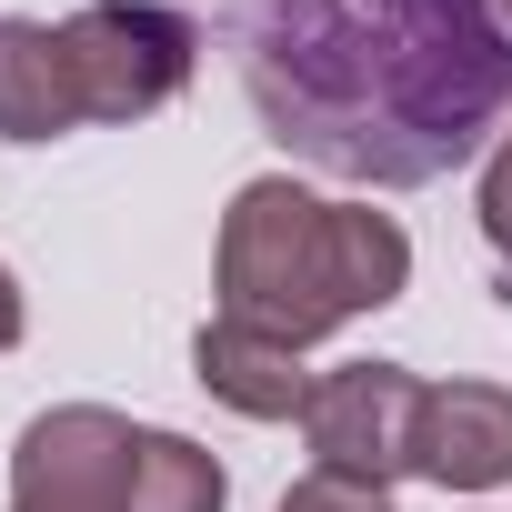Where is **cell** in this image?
Instances as JSON below:
<instances>
[{
  "label": "cell",
  "mask_w": 512,
  "mask_h": 512,
  "mask_svg": "<svg viewBox=\"0 0 512 512\" xmlns=\"http://www.w3.org/2000/svg\"><path fill=\"white\" fill-rule=\"evenodd\" d=\"M262 131L362 191H422L512 131L502 0H221Z\"/></svg>",
  "instance_id": "obj_1"
},
{
  "label": "cell",
  "mask_w": 512,
  "mask_h": 512,
  "mask_svg": "<svg viewBox=\"0 0 512 512\" xmlns=\"http://www.w3.org/2000/svg\"><path fill=\"white\" fill-rule=\"evenodd\" d=\"M211 282H221V322H251L292 352H312L322 332L402 302L412 282V231L372 201H322L292 171L241 181L221 211V251H211Z\"/></svg>",
  "instance_id": "obj_2"
},
{
  "label": "cell",
  "mask_w": 512,
  "mask_h": 512,
  "mask_svg": "<svg viewBox=\"0 0 512 512\" xmlns=\"http://www.w3.org/2000/svg\"><path fill=\"white\" fill-rule=\"evenodd\" d=\"M71 41V81H81V121H151L161 101H181L191 61H201V21L171 0H91L61 21Z\"/></svg>",
  "instance_id": "obj_3"
},
{
  "label": "cell",
  "mask_w": 512,
  "mask_h": 512,
  "mask_svg": "<svg viewBox=\"0 0 512 512\" xmlns=\"http://www.w3.org/2000/svg\"><path fill=\"white\" fill-rule=\"evenodd\" d=\"M422 402H432V382H412L402 362H342V372H322L312 402H302L312 472L392 492L402 472H422Z\"/></svg>",
  "instance_id": "obj_4"
},
{
  "label": "cell",
  "mask_w": 512,
  "mask_h": 512,
  "mask_svg": "<svg viewBox=\"0 0 512 512\" xmlns=\"http://www.w3.org/2000/svg\"><path fill=\"white\" fill-rule=\"evenodd\" d=\"M131 452L141 422L111 402H61L11 452V512H131Z\"/></svg>",
  "instance_id": "obj_5"
},
{
  "label": "cell",
  "mask_w": 512,
  "mask_h": 512,
  "mask_svg": "<svg viewBox=\"0 0 512 512\" xmlns=\"http://www.w3.org/2000/svg\"><path fill=\"white\" fill-rule=\"evenodd\" d=\"M422 482H442V492H502L512 482V392L502 382H432Z\"/></svg>",
  "instance_id": "obj_6"
},
{
  "label": "cell",
  "mask_w": 512,
  "mask_h": 512,
  "mask_svg": "<svg viewBox=\"0 0 512 512\" xmlns=\"http://www.w3.org/2000/svg\"><path fill=\"white\" fill-rule=\"evenodd\" d=\"M191 382L211 392V402H231L241 422H302V402H312V372H302V352L292 342H272V332H251V322H201V342H191Z\"/></svg>",
  "instance_id": "obj_7"
},
{
  "label": "cell",
  "mask_w": 512,
  "mask_h": 512,
  "mask_svg": "<svg viewBox=\"0 0 512 512\" xmlns=\"http://www.w3.org/2000/svg\"><path fill=\"white\" fill-rule=\"evenodd\" d=\"M81 131V81L61 21H0V141H61Z\"/></svg>",
  "instance_id": "obj_8"
},
{
  "label": "cell",
  "mask_w": 512,
  "mask_h": 512,
  "mask_svg": "<svg viewBox=\"0 0 512 512\" xmlns=\"http://www.w3.org/2000/svg\"><path fill=\"white\" fill-rule=\"evenodd\" d=\"M231 482L221 462L191 442V432H151L141 422V452H131V512H221Z\"/></svg>",
  "instance_id": "obj_9"
},
{
  "label": "cell",
  "mask_w": 512,
  "mask_h": 512,
  "mask_svg": "<svg viewBox=\"0 0 512 512\" xmlns=\"http://www.w3.org/2000/svg\"><path fill=\"white\" fill-rule=\"evenodd\" d=\"M472 211H482V241L512 262V131L482 151V191H472Z\"/></svg>",
  "instance_id": "obj_10"
},
{
  "label": "cell",
  "mask_w": 512,
  "mask_h": 512,
  "mask_svg": "<svg viewBox=\"0 0 512 512\" xmlns=\"http://www.w3.org/2000/svg\"><path fill=\"white\" fill-rule=\"evenodd\" d=\"M282 512H392V492H362V482H332V472H302L282 492Z\"/></svg>",
  "instance_id": "obj_11"
},
{
  "label": "cell",
  "mask_w": 512,
  "mask_h": 512,
  "mask_svg": "<svg viewBox=\"0 0 512 512\" xmlns=\"http://www.w3.org/2000/svg\"><path fill=\"white\" fill-rule=\"evenodd\" d=\"M21 332H31V302H21V272H11V262H0V352H11Z\"/></svg>",
  "instance_id": "obj_12"
},
{
  "label": "cell",
  "mask_w": 512,
  "mask_h": 512,
  "mask_svg": "<svg viewBox=\"0 0 512 512\" xmlns=\"http://www.w3.org/2000/svg\"><path fill=\"white\" fill-rule=\"evenodd\" d=\"M502 21H512V0H502Z\"/></svg>",
  "instance_id": "obj_13"
}]
</instances>
